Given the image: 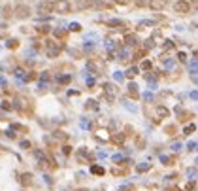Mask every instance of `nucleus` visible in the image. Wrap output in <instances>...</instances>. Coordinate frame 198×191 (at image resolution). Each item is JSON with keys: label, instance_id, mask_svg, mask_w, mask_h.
<instances>
[{"label": "nucleus", "instance_id": "f257e3e1", "mask_svg": "<svg viewBox=\"0 0 198 191\" xmlns=\"http://www.w3.org/2000/svg\"><path fill=\"white\" fill-rule=\"evenodd\" d=\"M53 11L57 13H68V11H72V4L68 2V0H55L53 2Z\"/></svg>", "mask_w": 198, "mask_h": 191}, {"label": "nucleus", "instance_id": "f03ea898", "mask_svg": "<svg viewBox=\"0 0 198 191\" xmlns=\"http://www.w3.org/2000/svg\"><path fill=\"white\" fill-rule=\"evenodd\" d=\"M45 46H47V57L49 59H55V57L60 55V46H57V42L45 40Z\"/></svg>", "mask_w": 198, "mask_h": 191}, {"label": "nucleus", "instance_id": "7ed1b4c3", "mask_svg": "<svg viewBox=\"0 0 198 191\" xmlns=\"http://www.w3.org/2000/svg\"><path fill=\"white\" fill-rule=\"evenodd\" d=\"M104 93H106V97H108V100L113 102V100H115V95H117V87L113 85V83H106V85H104Z\"/></svg>", "mask_w": 198, "mask_h": 191}, {"label": "nucleus", "instance_id": "20e7f679", "mask_svg": "<svg viewBox=\"0 0 198 191\" xmlns=\"http://www.w3.org/2000/svg\"><path fill=\"white\" fill-rule=\"evenodd\" d=\"M174 8H175V11H178V13H189L190 11V4L185 2V0H178Z\"/></svg>", "mask_w": 198, "mask_h": 191}, {"label": "nucleus", "instance_id": "39448f33", "mask_svg": "<svg viewBox=\"0 0 198 191\" xmlns=\"http://www.w3.org/2000/svg\"><path fill=\"white\" fill-rule=\"evenodd\" d=\"M15 15H17L19 19L28 17V15H30V10H28V6H25V4H17V8H15Z\"/></svg>", "mask_w": 198, "mask_h": 191}, {"label": "nucleus", "instance_id": "423d86ee", "mask_svg": "<svg viewBox=\"0 0 198 191\" xmlns=\"http://www.w3.org/2000/svg\"><path fill=\"white\" fill-rule=\"evenodd\" d=\"M168 4V0H149V8L153 10V11H160V10H164V6Z\"/></svg>", "mask_w": 198, "mask_h": 191}, {"label": "nucleus", "instance_id": "0eeeda50", "mask_svg": "<svg viewBox=\"0 0 198 191\" xmlns=\"http://www.w3.org/2000/svg\"><path fill=\"white\" fill-rule=\"evenodd\" d=\"M38 11L40 13H49L53 11V0H44V2L38 4Z\"/></svg>", "mask_w": 198, "mask_h": 191}, {"label": "nucleus", "instance_id": "6e6552de", "mask_svg": "<svg viewBox=\"0 0 198 191\" xmlns=\"http://www.w3.org/2000/svg\"><path fill=\"white\" fill-rule=\"evenodd\" d=\"M93 4H94V0H76V8L81 11L87 8H93Z\"/></svg>", "mask_w": 198, "mask_h": 191}, {"label": "nucleus", "instance_id": "1a4fd4ad", "mask_svg": "<svg viewBox=\"0 0 198 191\" xmlns=\"http://www.w3.org/2000/svg\"><path fill=\"white\" fill-rule=\"evenodd\" d=\"M125 44L126 46H136L138 44V36H136V34H126V38H125Z\"/></svg>", "mask_w": 198, "mask_h": 191}, {"label": "nucleus", "instance_id": "9d476101", "mask_svg": "<svg viewBox=\"0 0 198 191\" xmlns=\"http://www.w3.org/2000/svg\"><path fill=\"white\" fill-rule=\"evenodd\" d=\"M53 36H55V38H59V40H64V38H66V30H64V29H59V27H57V29L53 30Z\"/></svg>", "mask_w": 198, "mask_h": 191}, {"label": "nucleus", "instance_id": "9b49d317", "mask_svg": "<svg viewBox=\"0 0 198 191\" xmlns=\"http://www.w3.org/2000/svg\"><path fill=\"white\" fill-rule=\"evenodd\" d=\"M87 70L89 72H93V74H98V65L94 61H87Z\"/></svg>", "mask_w": 198, "mask_h": 191}, {"label": "nucleus", "instance_id": "f8f14e48", "mask_svg": "<svg viewBox=\"0 0 198 191\" xmlns=\"http://www.w3.org/2000/svg\"><path fill=\"white\" fill-rule=\"evenodd\" d=\"M128 93H130V97L132 98H138V85H136V83H130V85H128Z\"/></svg>", "mask_w": 198, "mask_h": 191}, {"label": "nucleus", "instance_id": "ddd939ff", "mask_svg": "<svg viewBox=\"0 0 198 191\" xmlns=\"http://www.w3.org/2000/svg\"><path fill=\"white\" fill-rule=\"evenodd\" d=\"M108 27H111V29H119V27H123V21L121 19H110Z\"/></svg>", "mask_w": 198, "mask_h": 191}, {"label": "nucleus", "instance_id": "4468645a", "mask_svg": "<svg viewBox=\"0 0 198 191\" xmlns=\"http://www.w3.org/2000/svg\"><path fill=\"white\" fill-rule=\"evenodd\" d=\"M91 172L96 174V176H102V174H104V167H100V165H93V167H91Z\"/></svg>", "mask_w": 198, "mask_h": 191}, {"label": "nucleus", "instance_id": "2eb2a0df", "mask_svg": "<svg viewBox=\"0 0 198 191\" xmlns=\"http://www.w3.org/2000/svg\"><path fill=\"white\" fill-rule=\"evenodd\" d=\"M168 114L170 112H168V108H164V106H159L157 108V116L159 117H168Z\"/></svg>", "mask_w": 198, "mask_h": 191}, {"label": "nucleus", "instance_id": "dca6fc26", "mask_svg": "<svg viewBox=\"0 0 198 191\" xmlns=\"http://www.w3.org/2000/svg\"><path fill=\"white\" fill-rule=\"evenodd\" d=\"M111 140H113L115 144H123V142H125V134H121V132H119V134H113Z\"/></svg>", "mask_w": 198, "mask_h": 191}, {"label": "nucleus", "instance_id": "f3484780", "mask_svg": "<svg viewBox=\"0 0 198 191\" xmlns=\"http://www.w3.org/2000/svg\"><path fill=\"white\" fill-rule=\"evenodd\" d=\"M13 74H15V76L19 78L21 81H25V80H26V74H25V70H21V68H17V70H15V72H13Z\"/></svg>", "mask_w": 198, "mask_h": 191}, {"label": "nucleus", "instance_id": "a211bd4d", "mask_svg": "<svg viewBox=\"0 0 198 191\" xmlns=\"http://www.w3.org/2000/svg\"><path fill=\"white\" fill-rule=\"evenodd\" d=\"M149 167H151L149 163H141V165L136 167V170H138V172H145V170H149Z\"/></svg>", "mask_w": 198, "mask_h": 191}, {"label": "nucleus", "instance_id": "6ab92c4d", "mask_svg": "<svg viewBox=\"0 0 198 191\" xmlns=\"http://www.w3.org/2000/svg\"><path fill=\"white\" fill-rule=\"evenodd\" d=\"M68 81H70V76H59L57 78V83H62V85H66Z\"/></svg>", "mask_w": 198, "mask_h": 191}, {"label": "nucleus", "instance_id": "aec40b11", "mask_svg": "<svg viewBox=\"0 0 198 191\" xmlns=\"http://www.w3.org/2000/svg\"><path fill=\"white\" fill-rule=\"evenodd\" d=\"M68 29H70V30H74V32H79V30H81V25H79V23H70V25H68Z\"/></svg>", "mask_w": 198, "mask_h": 191}, {"label": "nucleus", "instance_id": "412c9836", "mask_svg": "<svg viewBox=\"0 0 198 191\" xmlns=\"http://www.w3.org/2000/svg\"><path fill=\"white\" fill-rule=\"evenodd\" d=\"M17 46H19L17 40H8V44H6V47H8V49H15Z\"/></svg>", "mask_w": 198, "mask_h": 191}, {"label": "nucleus", "instance_id": "4be33fe9", "mask_svg": "<svg viewBox=\"0 0 198 191\" xmlns=\"http://www.w3.org/2000/svg\"><path fill=\"white\" fill-rule=\"evenodd\" d=\"M134 4H136L138 8H145V6L149 4V0H134Z\"/></svg>", "mask_w": 198, "mask_h": 191}, {"label": "nucleus", "instance_id": "5701e85b", "mask_svg": "<svg viewBox=\"0 0 198 191\" xmlns=\"http://www.w3.org/2000/svg\"><path fill=\"white\" fill-rule=\"evenodd\" d=\"M160 161L164 163V165H172V161H174V159H172V157H168V155H160Z\"/></svg>", "mask_w": 198, "mask_h": 191}, {"label": "nucleus", "instance_id": "b1692460", "mask_svg": "<svg viewBox=\"0 0 198 191\" xmlns=\"http://www.w3.org/2000/svg\"><path fill=\"white\" fill-rule=\"evenodd\" d=\"M85 108H93V110H96V108H98V104H96V100H87Z\"/></svg>", "mask_w": 198, "mask_h": 191}, {"label": "nucleus", "instance_id": "393cba45", "mask_svg": "<svg viewBox=\"0 0 198 191\" xmlns=\"http://www.w3.org/2000/svg\"><path fill=\"white\" fill-rule=\"evenodd\" d=\"M194 131H196V125H194V123L185 127V134H190V132H194Z\"/></svg>", "mask_w": 198, "mask_h": 191}, {"label": "nucleus", "instance_id": "a878e982", "mask_svg": "<svg viewBox=\"0 0 198 191\" xmlns=\"http://www.w3.org/2000/svg\"><path fill=\"white\" fill-rule=\"evenodd\" d=\"M30 178H32V176H30V174H23V180H21V182H23V183H25V186H28V183H30V182H32Z\"/></svg>", "mask_w": 198, "mask_h": 191}, {"label": "nucleus", "instance_id": "bb28decb", "mask_svg": "<svg viewBox=\"0 0 198 191\" xmlns=\"http://www.w3.org/2000/svg\"><path fill=\"white\" fill-rule=\"evenodd\" d=\"M10 129H11V131H25V127H23V125H19V123H13Z\"/></svg>", "mask_w": 198, "mask_h": 191}, {"label": "nucleus", "instance_id": "cd10ccee", "mask_svg": "<svg viewBox=\"0 0 198 191\" xmlns=\"http://www.w3.org/2000/svg\"><path fill=\"white\" fill-rule=\"evenodd\" d=\"M113 80H115V81H123V80H125V76H123L121 72H115V74H113Z\"/></svg>", "mask_w": 198, "mask_h": 191}, {"label": "nucleus", "instance_id": "c85d7f7f", "mask_svg": "<svg viewBox=\"0 0 198 191\" xmlns=\"http://www.w3.org/2000/svg\"><path fill=\"white\" fill-rule=\"evenodd\" d=\"M151 61H144V62H141V68H144V70H151Z\"/></svg>", "mask_w": 198, "mask_h": 191}, {"label": "nucleus", "instance_id": "c756f323", "mask_svg": "<svg viewBox=\"0 0 198 191\" xmlns=\"http://www.w3.org/2000/svg\"><path fill=\"white\" fill-rule=\"evenodd\" d=\"M138 74V68L136 66H132L130 70H128V72H126V76H128V78H132V76H136Z\"/></svg>", "mask_w": 198, "mask_h": 191}, {"label": "nucleus", "instance_id": "7c9ffc66", "mask_svg": "<svg viewBox=\"0 0 198 191\" xmlns=\"http://www.w3.org/2000/svg\"><path fill=\"white\" fill-rule=\"evenodd\" d=\"M36 30H38L40 34H45V32H49V27H45V25H44V27H36Z\"/></svg>", "mask_w": 198, "mask_h": 191}, {"label": "nucleus", "instance_id": "2f4dec72", "mask_svg": "<svg viewBox=\"0 0 198 191\" xmlns=\"http://www.w3.org/2000/svg\"><path fill=\"white\" fill-rule=\"evenodd\" d=\"M149 25H153V21H141V23H140V29H144V27H149Z\"/></svg>", "mask_w": 198, "mask_h": 191}, {"label": "nucleus", "instance_id": "473e14b6", "mask_svg": "<svg viewBox=\"0 0 198 191\" xmlns=\"http://www.w3.org/2000/svg\"><path fill=\"white\" fill-rule=\"evenodd\" d=\"M125 108H128V110H132V112H136V110H138L134 104H128V102H125Z\"/></svg>", "mask_w": 198, "mask_h": 191}, {"label": "nucleus", "instance_id": "72a5a7b5", "mask_svg": "<svg viewBox=\"0 0 198 191\" xmlns=\"http://www.w3.org/2000/svg\"><path fill=\"white\" fill-rule=\"evenodd\" d=\"M178 59H179L181 62H185V61H187V55H185V53H178Z\"/></svg>", "mask_w": 198, "mask_h": 191}, {"label": "nucleus", "instance_id": "f704fd0d", "mask_svg": "<svg viewBox=\"0 0 198 191\" xmlns=\"http://www.w3.org/2000/svg\"><path fill=\"white\" fill-rule=\"evenodd\" d=\"M151 47H155L153 40H147V42H145V49H151Z\"/></svg>", "mask_w": 198, "mask_h": 191}, {"label": "nucleus", "instance_id": "c9c22d12", "mask_svg": "<svg viewBox=\"0 0 198 191\" xmlns=\"http://www.w3.org/2000/svg\"><path fill=\"white\" fill-rule=\"evenodd\" d=\"M130 0H115V4H119V6H126Z\"/></svg>", "mask_w": 198, "mask_h": 191}, {"label": "nucleus", "instance_id": "e433bc0d", "mask_svg": "<svg viewBox=\"0 0 198 191\" xmlns=\"http://www.w3.org/2000/svg\"><path fill=\"white\" fill-rule=\"evenodd\" d=\"M113 161H115V163L117 161H123V155L121 153H115V155H113Z\"/></svg>", "mask_w": 198, "mask_h": 191}, {"label": "nucleus", "instance_id": "4c0bfd02", "mask_svg": "<svg viewBox=\"0 0 198 191\" xmlns=\"http://www.w3.org/2000/svg\"><path fill=\"white\" fill-rule=\"evenodd\" d=\"M172 65H174V61H172V59H168V61H164V66H166V68H172Z\"/></svg>", "mask_w": 198, "mask_h": 191}, {"label": "nucleus", "instance_id": "58836bf2", "mask_svg": "<svg viewBox=\"0 0 198 191\" xmlns=\"http://www.w3.org/2000/svg\"><path fill=\"white\" fill-rule=\"evenodd\" d=\"M189 150H190V151L196 150V142H194V140H193V142H189Z\"/></svg>", "mask_w": 198, "mask_h": 191}, {"label": "nucleus", "instance_id": "ea45409f", "mask_svg": "<svg viewBox=\"0 0 198 191\" xmlns=\"http://www.w3.org/2000/svg\"><path fill=\"white\" fill-rule=\"evenodd\" d=\"M21 148H25V150L30 148V142H28V140H23V142H21Z\"/></svg>", "mask_w": 198, "mask_h": 191}, {"label": "nucleus", "instance_id": "a19ab883", "mask_svg": "<svg viewBox=\"0 0 198 191\" xmlns=\"http://www.w3.org/2000/svg\"><path fill=\"white\" fill-rule=\"evenodd\" d=\"M179 148H181V144H179V142H174V144H172V150H174V151H178Z\"/></svg>", "mask_w": 198, "mask_h": 191}, {"label": "nucleus", "instance_id": "79ce46f5", "mask_svg": "<svg viewBox=\"0 0 198 191\" xmlns=\"http://www.w3.org/2000/svg\"><path fill=\"white\" fill-rule=\"evenodd\" d=\"M87 85H89V87L94 85V78H87Z\"/></svg>", "mask_w": 198, "mask_h": 191}, {"label": "nucleus", "instance_id": "37998d69", "mask_svg": "<svg viewBox=\"0 0 198 191\" xmlns=\"http://www.w3.org/2000/svg\"><path fill=\"white\" fill-rule=\"evenodd\" d=\"M6 136H8V138H15V132H13V131L10 129L8 132H6Z\"/></svg>", "mask_w": 198, "mask_h": 191}, {"label": "nucleus", "instance_id": "c03bdc74", "mask_svg": "<svg viewBox=\"0 0 198 191\" xmlns=\"http://www.w3.org/2000/svg\"><path fill=\"white\" fill-rule=\"evenodd\" d=\"M2 108L4 110H11V104L10 102H2Z\"/></svg>", "mask_w": 198, "mask_h": 191}, {"label": "nucleus", "instance_id": "a18cd8bd", "mask_svg": "<svg viewBox=\"0 0 198 191\" xmlns=\"http://www.w3.org/2000/svg\"><path fill=\"white\" fill-rule=\"evenodd\" d=\"M172 47H174V44H172V42H170V40H168V42H166V44H164V49H172Z\"/></svg>", "mask_w": 198, "mask_h": 191}, {"label": "nucleus", "instance_id": "49530a36", "mask_svg": "<svg viewBox=\"0 0 198 191\" xmlns=\"http://www.w3.org/2000/svg\"><path fill=\"white\" fill-rule=\"evenodd\" d=\"M4 15H6V17H8V15H11V11H10V6H6V8H4Z\"/></svg>", "mask_w": 198, "mask_h": 191}, {"label": "nucleus", "instance_id": "de8ad7c7", "mask_svg": "<svg viewBox=\"0 0 198 191\" xmlns=\"http://www.w3.org/2000/svg\"><path fill=\"white\" fill-rule=\"evenodd\" d=\"M144 98H145V100H153V95H151V93H145Z\"/></svg>", "mask_w": 198, "mask_h": 191}, {"label": "nucleus", "instance_id": "09e8293b", "mask_svg": "<svg viewBox=\"0 0 198 191\" xmlns=\"http://www.w3.org/2000/svg\"><path fill=\"white\" fill-rule=\"evenodd\" d=\"M164 191H172V189H164Z\"/></svg>", "mask_w": 198, "mask_h": 191}]
</instances>
